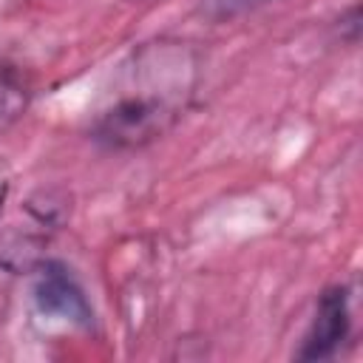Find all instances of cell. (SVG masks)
<instances>
[{
    "instance_id": "1",
    "label": "cell",
    "mask_w": 363,
    "mask_h": 363,
    "mask_svg": "<svg viewBox=\"0 0 363 363\" xmlns=\"http://www.w3.org/2000/svg\"><path fill=\"white\" fill-rule=\"evenodd\" d=\"M199 85L201 51L196 43L167 34L145 40L111 71L85 133L102 150H142L184 119Z\"/></svg>"
},
{
    "instance_id": "2",
    "label": "cell",
    "mask_w": 363,
    "mask_h": 363,
    "mask_svg": "<svg viewBox=\"0 0 363 363\" xmlns=\"http://www.w3.org/2000/svg\"><path fill=\"white\" fill-rule=\"evenodd\" d=\"M71 218V193L62 187L34 190L17 218L0 233V267L11 275H28V269L45 258L51 241Z\"/></svg>"
},
{
    "instance_id": "3",
    "label": "cell",
    "mask_w": 363,
    "mask_h": 363,
    "mask_svg": "<svg viewBox=\"0 0 363 363\" xmlns=\"http://www.w3.org/2000/svg\"><path fill=\"white\" fill-rule=\"evenodd\" d=\"M28 295H31L34 312L45 320L77 326V329H91L96 320L82 281L60 258L45 255L28 269Z\"/></svg>"
},
{
    "instance_id": "4",
    "label": "cell",
    "mask_w": 363,
    "mask_h": 363,
    "mask_svg": "<svg viewBox=\"0 0 363 363\" xmlns=\"http://www.w3.org/2000/svg\"><path fill=\"white\" fill-rule=\"evenodd\" d=\"M354 292L349 284H329L315 298V309L309 318V326L301 337V346L295 349V360H332L340 354V349L349 343L354 332V309H352Z\"/></svg>"
},
{
    "instance_id": "5",
    "label": "cell",
    "mask_w": 363,
    "mask_h": 363,
    "mask_svg": "<svg viewBox=\"0 0 363 363\" xmlns=\"http://www.w3.org/2000/svg\"><path fill=\"white\" fill-rule=\"evenodd\" d=\"M37 94L34 65L14 45L0 40V133L26 116Z\"/></svg>"
},
{
    "instance_id": "6",
    "label": "cell",
    "mask_w": 363,
    "mask_h": 363,
    "mask_svg": "<svg viewBox=\"0 0 363 363\" xmlns=\"http://www.w3.org/2000/svg\"><path fill=\"white\" fill-rule=\"evenodd\" d=\"M267 3H275V0H199V14L213 23H224V20L241 17L247 11H255Z\"/></svg>"
},
{
    "instance_id": "7",
    "label": "cell",
    "mask_w": 363,
    "mask_h": 363,
    "mask_svg": "<svg viewBox=\"0 0 363 363\" xmlns=\"http://www.w3.org/2000/svg\"><path fill=\"white\" fill-rule=\"evenodd\" d=\"M340 26V40L343 43H349V45H354L357 40H360V3L357 0H352L343 11H340V20H337Z\"/></svg>"
},
{
    "instance_id": "8",
    "label": "cell",
    "mask_w": 363,
    "mask_h": 363,
    "mask_svg": "<svg viewBox=\"0 0 363 363\" xmlns=\"http://www.w3.org/2000/svg\"><path fill=\"white\" fill-rule=\"evenodd\" d=\"M9 190H11V176H9V167L0 162V216H3V207L9 201Z\"/></svg>"
}]
</instances>
